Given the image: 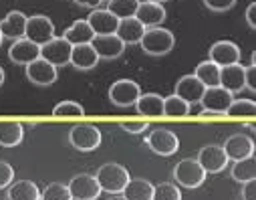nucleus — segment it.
<instances>
[{
	"mask_svg": "<svg viewBox=\"0 0 256 200\" xmlns=\"http://www.w3.org/2000/svg\"><path fill=\"white\" fill-rule=\"evenodd\" d=\"M140 45H142V49L148 55H152V57H164V55H168L174 49L176 37H174L172 31H168L164 27H150V29H146Z\"/></svg>",
	"mask_w": 256,
	"mask_h": 200,
	"instance_id": "nucleus-1",
	"label": "nucleus"
},
{
	"mask_svg": "<svg viewBox=\"0 0 256 200\" xmlns=\"http://www.w3.org/2000/svg\"><path fill=\"white\" fill-rule=\"evenodd\" d=\"M99 186H101V192H109V194H121L125 184L130 182V172H127L121 164H115V162H109L105 166H101L95 174Z\"/></svg>",
	"mask_w": 256,
	"mask_h": 200,
	"instance_id": "nucleus-2",
	"label": "nucleus"
},
{
	"mask_svg": "<svg viewBox=\"0 0 256 200\" xmlns=\"http://www.w3.org/2000/svg\"><path fill=\"white\" fill-rule=\"evenodd\" d=\"M103 136L93 123H77L69 131V144L79 152H93L101 146Z\"/></svg>",
	"mask_w": 256,
	"mask_h": 200,
	"instance_id": "nucleus-3",
	"label": "nucleus"
},
{
	"mask_svg": "<svg viewBox=\"0 0 256 200\" xmlns=\"http://www.w3.org/2000/svg\"><path fill=\"white\" fill-rule=\"evenodd\" d=\"M172 176H174V180H176L180 186H184V188H198V186H202L204 180H206L204 168H202V166L198 164V160H194V158H186V160L178 162Z\"/></svg>",
	"mask_w": 256,
	"mask_h": 200,
	"instance_id": "nucleus-4",
	"label": "nucleus"
},
{
	"mask_svg": "<svg viewBox=\"0 0 256 200\" xmlns=\"http://www.w3.org/2000/svg\"><path fill=\"white\" fill-rule=\"evenodd\" d=\"M146 144H148V148H150L154 154L164 156V158L174 156V154L178 152V148H180V140H178V136H176L172 129H166V127H158V129H154L150 136H148Z\"/></svg>",
	"mask_w": 256,
	"mask_h": 200,
	"instance_id": "nucleus-5",
	"label": "nucleus"
},
{
	"mask_svg": "<svg viewBox=\"0 0 256 200\" xmlns=\"http://www.w3.org/2000/svg\"><path fill=\"white\" fill-rule=\"evenodd\" d=\"M24 39L32 41L34 45L42 47L50 39H54V25L48 17L44 15H34L26 19V29H24Z\"/></svg>",
	"mask_w": 256,
	"mask_h": 200,
	"instance_id": "nucleus-6",
	"label": "nucleus"
},
{
	"mask_svg": "<svg viewBox=\"0 0 256 200\" xmlns=\"http://www.w3.org/2000/svg\"><path fill=\"white\" fill-rule=\"evenodd\" d=\"M71 51H73V45L69 41H65L62 37H54L40 47V57L54 67H65L71 63Z\"/></svg>",
	"mask_w": 256,
	"mask_h": 200,
	"instance_id": "nucleus-7",
	"label": "nucleus"
},
{
	"mask_svg": "<svg viewBox=\"0 0 256 200\" xmlns=\"http://www.w3.org/2000/svg\"><path fill=\"white\" fill-rule=\"evenodd\" d=\"M142 95V89L132 79H119L109 87V99L117 107H132L136 105L138 97Z\"/></svg>",
	"mask_w": 256,
	"mask_h": 200,
	"instance_id": "nucleus-8",
	"label": "nucleus"
},
{
	"mask_svg": "<svg viewBox=\"0 0 256 200\" xmlns=\"http://www.w3.org/2000/svg\"><path fill=\"white\" fill-rule=\"evenodd\" d=\"M69 192L73 200H97L101 194V186L91 174H77L69 182Z\"/></svg>",
	"mask_w": 256,
	"mask_h": 200,
	"instance_id": "nucleus-9",
	"label": "nucleus"
},
{
	"mask_svg": "<svg viewBox=\"0 0 256 200\" xmlns=\"http://www.w3.org/2000/svg\"><path fill=\"white\" fill-rule=\"evenodd\" d=\"M58 73H56V67L50 65L46 59L38 57L34 59L32 63L26 65V79L34 85H40V87H48L56 81Z\"/></svg>",
	"mask_w": 256,
	"mask_h": 200,
	"instance_id": "nucleus-10",
	"label": "nucleus"
},
{
	"mask_svg": "<svg viewBox=\"0 0 256 200\" xmlns=\"http://www.w3.org/2000/svg\"><path fill=\"white\" fill-rule=\"evenodd\" d=\"M196 160L204 168L206 174H218L228 166V156H226L224 148L222 146H214V144L204 146Z\"/></svg>",
	"mask_w": 256,
	"mask_h": 200,
	"instance_id": "nucleus-11",
	"label": "nucleus"
},
{
	"mask_svg": "<svg viewBox=\"0 0 256 200\" xmlns=\"http://www.w3.org/2000/svg\"><path fill=\"white\" fill-rule=\"evenodd\" d=\"M224 152L228 156V160L236 162V160H244L254 156V140L246 133H234L224 142Z\"/></svg>",
	"mask_w": 256,
	"mask_h": 200,
	"instance_id": "nucleus-12",
	"label": "nucleus"
},
{
	"mask_svg": "<svg viewBox=\"0 0 256 200\" xmlns=\"http://www.w3.org/2000/svg\"><path fill=\"white\" fill-rule=\"evenodd\" d=\"M91 45H93L95 53L99 55V59H105V61L117 59L125 51V45L121 43V39L117 35H95Z\"/></svg>",
	"mask_w": 256,
	"mask_h": 200,
	"instance_id": "nucleus-13",
	"label": "nucleus"
},
{
	"mask_svg": "<svg viewBox=\"0 0 256 200\" xmlns=\"http://www.w3.org/2000/svg\"><path fill=\"white\" fill-rule=\"evenodd\" d=\"M234 99V93L226 91L224 87L216 85V87H206L204 89V95L200 99L202 107L204 109H210V111H218V113H226V109L230 107Z\"/></svg>",
	"mask_w": 256,
	"mask_h": 200,
	"instance_id": "nucleus-14",
	"label": "nucleus"
},
{
	"mask_svg": "<svg viewBox=\"0 0 256 200\" xmlns=\"http://www.w3.org/2000/svg\"><path fill=\"white\" fill-rule=\"evenodd\" d=\"M240 49L236 43L232 41H218L210 47V61H214L218 67H226V65H236L240 63Z\"/></svg>",
	"mask_w": 256,
	"mask_h": 200,
	"instance_id": "nucleus-15",
	"label": "nucleus"
},
{
	"mask_svg": "<svg viewBox=\"0 0 256 200\" xmlns=\"http://www.w3.org/2000/svg\"><path fill=\"white\" fill-rule=\"evenodd\" d=\"M204 83L196 77V75H184L180 77V81L176 83V95L182 97L186 103H200L202 95H204Z\"/></svg>",
	"mask_w": 256,
	"mask_h": 200,
	"instance_id": "nucleus-16",
	"label": "nucleus"
},
{
	"mask_svg": "<svg viewBox=\"0 0 256 200\" xmlns=\"http://www.w3.org/2000/svg\"><path fill=\"white\" fill-rule=\"evenodd\" d=\"M220 87H224L230 93H240L246 89V79H244V65H226L220 67Z\"/></svg>",
	"mask_w": 256,
	"mask_h": 200,
	"instance_id": "nucleus-17",
	"label": "nucleus"
},
{
	"mask_svg": "<svg viewBox=\"0 0 256 200\" xmlns=\"http://www.w3.org/2000/svg\"><path fill=\"white\" fill-rule=\"evenodd\" d=\"M40 57V47L34 45L32 41L28 39H16L12 43V47L8 49V59L14 63V65H28L32 63L34 59Z\"/></svg>",
	"mask_w": 256,
	"mask_h": 200,
	"instance_id": "nucleus-18",
	"label": "nucleus"
},
{
	"mask_svg": "<svg viewBox=\"0 0 256 200\" xmlns=\"http://www.w3.org/2000/svg\"><path fill=\"white\" fill-rule=\"evenodd\" d=\"M166 9L164 5H158V3H152V0H146V3H142L140 0V7L136 11V19L146 27H160L164 21H166Z\"/></svg>",
	"mask_w": 256,
	"mask_h": 200,
	"instance_id": "nucleus-19",
	"label": "nucleus"
},
{
	"mask_svg": "<svg viewBox=\"0 0 256 200\" xmlns=\"http://www.w3.org/2000/svg\"><path fill=\"white\" fill-rule=\"evenodd\" d=\"M136 109L146 119L164 117V97L160 93H142L136 101Z\"/></svg>",
	"mask_w": 256,
	"mask_h": 200,
	"instance_id": "nucleus-20",
	"label": "nucleus"
},
{
	"mask_svg": "<svg viewBox=\"0 0 256 200\" xmlns=\"http://www.w3.org/2000/svg\"><path fill=\"white\" fill-rule=\"evenodd\" d=\"M26 15L20 11H10L2 21H0V33L4 39H22L24 37V29H26Z\"/></svg>",
	"mask_w": 256,
	"mask_h": 200,
	"instance_id": "nucleus-21",
	"label": "nucleus"
},
{
	"mask_svg": "<svg viewBox=\"0 0 256 200\" xmlns=\"http://www.w3.org/2000/svg\"><path fill=\"white\" fill-rule=\"evenodd\" d=\"M144 33H146V27L136 17L121 19L117 25V31H115V35L121 39L123 45H140Z\"/></svg>",
	"mask_w": 256,
	"mask_h": 200,
	"instance_id": "nucleus-22",
	"label": "nucleus"
},
{
	"mask_svg": "<svg viewBox=\"0 0 256 200\" xmlns=\"http://www.w3.org/2000/svg\"><path fill=\"white\" fill-rule=\"evenodd\" d=\"M99 63V55L95 53L93 45L91 43H85V45H73V51H71V63L75 69L79 71H89Z\"/></svg>",
	"mask_w": 256,
	"mask_h": 200,
	"instance_id": "nucleus-23",
	"label": "nucleus"
},
{
	"mask_svg": "<svg viewBox=\"0 0 256 200\" xmlns=\"http://www.w3.org/2000/svg\"><path fill=\"white\" fill-rule=\"evenodd\" d=\"M87 23H89V27L93 29L95 35H115L117 25H119V19L113 17L109 11L93 9V13L89 15Z\"/></svg>",
	"mask_w": 256,
	"mask_h": 200,
	"instance_id": "nucleus-24",
	"label": "nucleus"
},
{
	"mask_svg": "<svg viewBox=\"0 0 256 200\" xmlns=\"http://www.w3.org/2000/svg\"><path fill=\"white\" fill-rule=\"evenodd\" d=\"M24 138V127L22 123L14 119H2L0 121V146L2 148H14Z\"/></svg>",
	"mask_w": 256,
	"mask_h": 200,
	"instance_id": "nucleus-25",
	"label": "nucleus"
},
{
	"mask_svg": "<svg viewBox=\"0 0 256 200\" xmlns=\"http://www.w3.org/2000/svg\"><path fill=\"white\" fill-rule=\"evenodd\" d=\"M154 194V184L148 182L146 178H130V182L125 184L121 196L125 200H152Z\"/></svg>",
	"mask_w": 256,
	"mask_h": 200,
	"instance_id": "nucleus-26",
	"label": "nucleus"
},
{
	"mask_svg": "<svg viewBox=\"0 0 256 200\" xmlns=\"http://www.w3.org/2000/svg\"><path fill=\"white\" fill-rule=\"evenodd\" d=\"M6 198L8 200H40V190L30 180H18L8 186Z\"/></svg>",
	"mask_w": 256,
	"mask_h": 200,
	"instance_id": "nucleus-27",
	"label": "nucleus"
},
{
	"mask_svg": "<svg viewBox=\"0 0 256 200\" xmlns=\"http://www.w3.org/2000/svg\"><path fill=\"white\" fill-rule=\"evenodd\" d=\"M95 37L93 29L89 27L87 21H75L69 29H65L62 33V39L69 41L71 45H85V43H91Z\"/></svg>",
	"mask_w": 256,
	"mask_h": 200,
	"instance_id": "nucleus-28",
	"label": "nucleus"
},
{
	"mask_svg": "<svg viewBox=\"0 0 256 200\" xmlns=\"http://www.w3.org/2000/svg\"><path fill=\"white\" fill-rule=\"evenodd\" d=\"M164 117H168V119H186V117H190V103H186L176 93L164 97Z\"/></svg>",
	"mask_w": 256,
	"mask_h": 200,
	"instance_id": "nucleus-29",
	"label": "nucleus"
},
{
	"mask_svg": "<svg viewBox=\"0 0 256 200\" xmlns=\"http://www.w3.org/2000/svg\"><path fill=\"white\" fill-rule=\"evenodd\" d=\"M202 83L204 87H216L220 85V67L214 63V61H202L198 67H196V73H194Z\"/></svg>",
	"mask_w": 256,
	"mask_h": 200,
	"instance_id": "nucleus-30",
	"label": "nucleus"
},
{
	"mask_svg": "<svg viewBox=\"0 0 256 200\" xmlns=\"http://www.w3.org/2000/svg\"><path fill=\"white\" fill-rule=\"evenodd\" d=\"M230 176L240 184H244L248 180H254L256 178V160H254V156L244 158V160H236L232 170H230Z\"/></svg>",
	"mask_w": 256,
	"mask_h": 200,
	"instance_id": "nucleus-31",
	"label": "nucleus"
},
{
	"mask_svg": "<svg viewBox=\"0 0 256 200\" xmlns=\"http://www.w3.org/2000/svg\"><path fill=\"white\" fill-rule=\"evenodd\" d=\"M256 103L252 99H232L230 107L226 109V117L230 119H254Z\"/></svg>",
	"mask_w": 256,
	"mask_h": 200,
	"instance_id": "nucleus-32",
	"label": "nucleus"
},
{
	"mask_svg": "<svg viewBox=\"0 0 256 200\" xmlns=\"http://www.w3.org/2000/svg\"><path fill=\"white\" fill-rule=\"evenodd\" d=\"M138 7H140V0H107V11L119 21L136 17Z\"/></svg>",
	"mask_w": 256,
	"mask_h": 200,
	"instance_id": "nucleus-33",
	"label": "nucleus"
},
{
	"mask_svg": "<svg viewBox=\"0 0 256 200\" xmlns=\"http://www.w3.org/2000/svg\"><path fill=\"white\" fill-rule=\"evenodd\" d=\"M52 117L54 119H81L85 117V109L77 101H60L54 105Z\"/></svg>",
	"mask_w": 256,
	"mask_h": 200,
	"instance_id": "nucleus-34",
	"label": "nucleus"
},
{
	"mask_svg": "<svg viewBox=\"0 0 256 200\" xmlns=\"http://www.w3.org/2000/svg\"><path fill=\"white\" fill-rule=\"evenodd\" d=\"M40 200H73V196H71L67 184L52 182V184H48V186L40 192Z\"/></svg>",
	"mask_w": 256,
	"mask_h": 200,
	"instance_id": "nucleus-35",
	"label": "nucleus"
},
{
	"mask_svg": "<svg viewBox=\"0 0 256 200\" xmlns=\"http://www.w3.org/2000/svg\"><path fill=\"white\" fill-rule=\"evenodd\" d=\"M152 200H182V192H180V188L176 184L162 182V184L154 186Z\"/></svg>",
	"mask_w": 256,
	"mask_h": 200,
	"instance_id": "nucleus-36",
	"label": "nucleus"
},
{
	"mask_svg": "<svg viewBox=\"0 0 256 200\" xmlns=\"http://www.w3.org/2000/svg\"><path fill=\"white\" fill-rule=\"evenodd\" d=\"M119 127L125 129L127 133H142L146 129H150V123L146 119H132V121H119Z\"/></svg>",
	"mask_w": 256,
	"mask_h": 200,
	"instance_id": "nucleus-37",
	"label": "nucleus"
},
{
	"mask_svg": "<svg viewBox=\"0 0 256 200\" xmlns=\"http://www.w3.org/2000/svg\"><path fill=\"white\" fill-rule=\"evenodd\" d=\"M14 180V168L8 162H0V190L8 188Z\"/></svg>",
	"mask_w": 256,
	"mask_h": 200,
	"instance_id": "nucleus-38",
	"label": "nucleus"
},
{
	"mask_svg": "<svg viewBox=\"0 0 256 200\" xmlns=\"http://www.w3.org/2000/svg\"><path fill=\"white\" fill-rule=\"evenodd\" d=\"M256 57L252 55V61L248 67H244V79H246V89H250L252 93L256 91Z\"/></svg>",
	"mask_w": 256,
	"mask_h": 200,
	"instance_id": "nucleus-39",
	"label": "nucleus"
},
{
	"mask_svg": "<svg viewBox=\"0 0 256 200\" xmlns=\"http://www.w3.org/2000/svg\"><path fill=\"white\" fill-rule=\"evenodd\" d=\"M204 5H206V9H210L214 13H226V11L234 9L236 0H204Z\"/></svg>",
	"mask_w": 256,
	"mask_h": 200,
	"instance_id": "nucleus-40",
	"label": "nucleus"
},
{
	"mask_svg": "<svg viewBox=\"0 0 256 200\" xmlns=\"http://www.w3.org/2000/svg\"><path fill=\"white\" fill-rule=\"evenodd\" d=\"M198 119H202V121H218V119H226V113H218V111L202 109V111L198 113Z\"/></svg>",
	"mask_w": 256,
	"mask_h": 200,
	"instance_id": "nucleus-41",
	"label": "nucleus"
},
{
	"mask_svg": "<svg viewBox=\"0 0 256 200\" xmlns=\"http://www.w3.org/2000/svg\"><path fill=\"white\" fill-rule=\"evenodd\" d=\"M242 200H256V182H254V180L244 182V188H242Z\"/></svg>",
	"mask_w": 256,
	"mask_h": 200,
	"instance_id": "nucleus-42",
	"label": "nucleus"
},
{
	"mask_svg": "<svg viewBox=\"0 0 256 200\" xmlns=\"http://www.w3.org/2000/svg\"><path fill=\"white\" fill-rule=\"evenodd\" d=\"M246 23L250 29H256V5L254 3L248 5V9H246Z\"/></svg>",
	"mask_w": 256,
	"mask_h": 200,
	"instance_id": "nucleus-43",
	"label": "nucleus"
},
{
	"mask_svg": "<svg viewBox=\"0 0 256 200\" xmlns=\"http://www.w3.org/2000/svg\"><path fill=\"white\" fill-rule=\"evenodd\" d=\"M73 3L79 7H87V9H99V5L103 0H73Z\"/></svg>",
	"mask_w": 256,
	"mask_h": 200,
	"instance_id": "nucleus-44",
	"label": "nucleus"
},
{
	"mask_svg": "<svg viewBox=\"0 0 256 200\" xmlns=\"http://www.w3.org/2000/svg\"><path fill=\"white\" fill-rule=\"evenodd\" d=\"M4 69H2V67H0V87H2V83H4Z\"/></svg>",
	"mask_w": 256,
	"mask_h": 200,
	"instance_id": "nucleus-45",
	"label": "nucleus"
},
{
	"mask_svg": "<svg viewBox=\"0 0 256 200\" xmlns=\"http://www.w3.org/2000/svg\"><path fill=\"white\" fill-rule=\"evenodd\" d=\"M107 200H125V198H123L121 194H113V196H111V198H107Z\"/></svg>",
	"mask_w": 256,
	"mask_h": 200,
	"instance_id": "nucleus-46",
	"label": "nucleus"
},
{
	"mask_svg": "<svg viewBox=\"0 0 256 200\" xmlns=\"http://www.w3.org/2000/svg\"><path fill=\"white\" fill-rule=\"evenodd\" d=\"M152 3H158V5H164V3H168V0H152Z\"/></svg>",
	"mask_w": 256,
	"mask_h": 200,
	"instance_id": "nucleus-47",
	"label": "nucleus"
},
{
	"mask_svg": "<svg viewBox=\"0 0 256 200\" xmlns=\"http://www.w3.org/2000/svg\"><path fill=\"white\" fill-rule=\"evenodd\" d=\"M2 41H4V37H2V33H0V47H2Z\"/></svg>",
	"mask_w": 256,
	"mask_h": 200,
	"instance_id": "nucleus-48",
	"label": "nucleus"
},
{
	"mask_svg": "<svg viewBox=\"0 0 256 200\" xmlns=\"http://www.w3.org/2000/svg\"><path fill=\"white\" fill-rule=\"evenodd\" d=\"M103 3H107V0H103Z\"/></svg>",
	"mask_w": 256,
	"mask_h": 200,
	"instance_id": "nucleus-49",
	"label": "nucleus"
}]
</instances>
